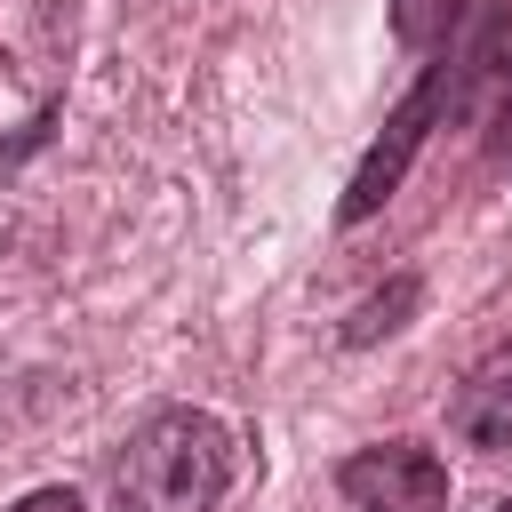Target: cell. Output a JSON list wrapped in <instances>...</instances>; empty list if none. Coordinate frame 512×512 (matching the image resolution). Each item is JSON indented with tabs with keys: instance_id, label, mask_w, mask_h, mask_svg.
Returning a JSON list of instances; mask_svg holds the SVG:
<instances>
[{
	"instance_id": "cell-1",
	"label": "cell",
	"mask_w": 512,
	"mask_h": 512,
	"mask_svg": "<svg viewBox=\"0 0 512 512\" xmlns=\"http://www.w3.org/2000/svg\"><path fill=\"white\" fill-rule=\"evenodd\" d=\"M232 432L208 408H152L120 456H112V504L120 512H216L232 488Z\"/></svg>"
},
{
	"instance_id": "cell-2",
	"label": "cell",
	"mask_w": 512,
	"mask_h": 512,
	"mask_svg": "<svg viewBox=\"0 0 512 512\" xmlns=\"http://www.w3.org/2000/svg\"><path fill=\"white\" fill-rule=\"evenodd\" d=\"M336 496L352 512H448V464L424 440H376L336 464Z\"/></svg>"
},
{
	"instance_id": "cell-3",
	"label": "cell",
	"mask_w": 512,
	"mask_h": 512,
	"mask_svg": "<svg viewBox=\"0 0 512 512\" xmlns=\"http://www.w3.org/2000/svg\"><path fill=\"white\" fill-rule=\"evenodd\" d=\"M448 432L464 448H512V344H488L464 368V384L448 400Z\"/></svg>"
},
{
	"instance_id": "cell-4",
	"label": "cell",
	"mask_w": 512,
	"mask_h": 512,
	"mask_svg": "<svg viewBox=\"0 0 512 512\" xmlns=\"http://www.w3.org/2000/svg\"><path fill=\"white\" fill-rule=\"evenodd\" d=\"M456 16H464V0H392V40L400 48H432V40H448Z\"/></svg>"
},
{
	"instance_id": "cell-5",
	"label": "cell",
	"mask_w": 512,
	"mask_h": 512,
	"mask_svg": "<svg viewBox=\"0 0 512 512\" xmlns=\"http://www.w3.org/2000/svg\"><path fill=\"white\" fill-rule=\"evenodd\" d=\"M8 512H88V504H80L72 488H32V496H16Z\"/></svg>"
},
{
	"instance_id": "cell-6",
	"label": "cell",
	"mask_w": 512,
	"mask_h": 512,
	"mask_svg": "<svg viewBox=\"0 0 512 512\" xmlns=\"http://www.w3.org/2000/svg\"><path fill=\"white\" fill-rule=\"evenodd\" d=\"M496 512H512V496H504V504H496Z\"/></svg>"
}]
</instances>
